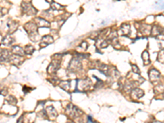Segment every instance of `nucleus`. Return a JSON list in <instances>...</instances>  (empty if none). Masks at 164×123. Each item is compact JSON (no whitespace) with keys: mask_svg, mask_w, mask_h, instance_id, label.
<instances>
[{"mask_svg":"<svg viewBox=\"0 0 164 123\" xmlns=\"http://www.w3.org/2000/svg\"><path fill=\"white\" fill-rule=\"evenodd\" d=\"M68 123H69V122H68Z\"/></svg>","mask_w":164,"mask_h":123,"instance_id":"nucleus-33","label":"nucleus"},{"mask_svg":"<svg viewBox=\"0 0 164 123\" xmlns=\"http://www.w3.org/2000/svg\"><path fill=\"white\" fill-rule=\"evenodd\" d=\"M67 113L72 118H77L82 115L83 112L73 104H68L67 106Z\"/></svg>","mask_w":164,"mask_h":123,"instance_id":"nucleus-2","label":"nucleus"},{"mask_svg":"<svg viewBox=\"0 0 164 123\" xmlns=\"http://www.w3.org/2000/svg\"><path fill=\"white\" fill-rule=\"evenodd\" d=\"M25 30L27 31L30 38L33 41H36L38 36V27L33 22H28L25 25Z\"/></svg>","mask_w":164,"mask_h":123,"instance_id":"nucleus-1","label":"nucleus"},{"mask_svg":"<svg viewBox=\"0 0 164 123\" xmlns=\"http://www.w3.org/2000/svg\"><path fill=\"white\" fill-rule=\"evenodd\" d=\"M13 42H14V38L12 37L11 34H8L6 35L3 39H2L1 44H0V46H1V47H2V46H6V47H7V46H10V45H12Z\"/></svg>","mask_w":164,"mask_h":123,"instance_id":"nucleus-11","label":"nucleus"},{"mask_svg":"<svg viewBox=\"0 0 164 123\" xmlns=\"http://www.w3.org/2000/svg\"><path fill=\"white\" fill-rule=\"evenodd\" d=\"M46 115L51 119H55L57 116V112L53 107L49 106L46 108Z\"/></svg>","mask_w":164,"mask_h":123,"instance_id":"nucleus-13","label":"nucleus"},{"mask_svg":"<svg viewBox=\"0 0 164 123\" xmlns=\"http://www.w3.org/2000/svg\"><path fill=\"white\" fill-rule=\"evenodd\" d=\"M6 100H7V102H8L10 104H11V105H15L17 103V99L13 96H9Z\"/></svg>","mask_w":164,"mask_h":123,"instance_id":"nucleus-25","label":"nucleus"},{"mask_svg":"<svg viewBox=\"0 0 164 123\" xmlns=\"http://www.w3.org/2000/svg\"><path fill=\"white\" fill-rule=\"evenodd\" d=\"M70 86H71V80H63L60 82V87L63 90H69Z\"/></svg>","mask_w":164,"mask_h":123,"instance_id":"nucleus-20","label":"nucleus"},{"mask_svg":"<svg viewBox=\"0 0 164 123\" xmlns=\"http://www.w3.org/2000/svg\"><path fill=\"white\" fill-rule=\"evenodd\" d=\"M11 52H12V54L18 55V56L22 57L23 54H24V50L20 46H13L11 49Z\"/></svg>","mask_w":164,"mask_h":123,"instance_id":"nucleus-18","label":"nucleus"},{"mask_svg":"<svg viewBox=\"0 0 164 123\" xmlns=\"http://www.w3.org/2000/svg\"><path fill=\"white\" fill-rule=\"evenodd\" d=\"M132 69H133V72L137 74V75H140V69L137 67L136 65H132Z\"/></svg>","mask_w":164,"mask_h":123,"instance_id":"nucleus-28","label":"nucleus"},{"mask_svg":"<svg viewBox=\"0 0 164 123\" xmlns=\"http://www.w3.org/2000/svg\"><path fill=\"white\" fill-rule=\"evenodd\" d=\"M17 26H18V24H17L16 22L12 21V20H9V21L7 22V26H8V28H9L10 33L14 32V31L17 30Z\"/></svg>","mask_w":164,"mask_h":123,"instance_id":"nucleus-19","label":"nucleus"},{"mask_svg":"<svg viewBox=\"0 0 164 123\" xmlns=\"http://www.w3.org/2000/svg\"><path fill=\"white\" fill-rule=\"evenodd\" d=\"M154 123H160V122H155Z\"/></svg>","mask_w":164,"mask_h":123,"instance_id":"nucleus-32","label":"nucleus"},{"mask_svg":"<svg viewBox=\"0 0 164 123\" xmlns=\"http://www.w3.org/2000/svg\"><path fill=\"white\" fill-rule=\"evenodd\" d=\"M148 76H149V79H150V80L152 81V82H154V81H158L160 77H161V74L159 72L158 70H156V69H151L150 71H149V74H148Z\"/></svg>","mask_w":164,"mask_h":123,"instance_id":"nucleus-12","label":"nucleus"},{"mask_svg":"<svg viewBox=\"0 0 164 123\" xmlns=\"http://www.w3.org/2000/svg\"><path fill=\"white\" fill-rule=\"evenodd\" d=\"M120 31L122 35H129L130 33V26L129 24H122L120 28Z\"/></svg>","mask_w":164,"mask_h":123,"instance_id":"nucleus-16","label":"nucleus"},{"mask_svg":"<svg viewBox=\"0 0 164 123\" xmlns=\"http://www.w3.org/2000/svg\"><path fill=\"white\" fill-rule=\"evenodd\" d=\"M142 59L144 61V63L145 65H147L149 63V54H148V51H144L143 53H142Z\"/></svg>","mask_w":164,"mask_h":123,"instance_id":"nucleus-21","label":"nucleus"},{"mask_svg":"<svg viewBox=\"0 0 164 123\" xmlns=\"http://www.w3.org/2000/svg\"><path fill=\"white\" fill-rule=\"evenodd\" d=\"M91 81L90 79H85V80H80L78 81V89L80 90H87L90 88Z\"/></svg>","mask_w":164,"mask_h":123,"instance_id":"nucleus-7","label":"nucleus"},{"mask_svg":"<svg viewBox=\"0 0 164 123\" xmlns=\"http://www.w3.org/2000/svg\"><path fill=\"white\" fill-rule=\"evenodd\" d=\"M144 95V91L139 88H135L131 90V97L134 99H139Z\"/></svg>","mask_w":164,"mask_h":123,"instance_id":"nucleus-14","label":"nucleus"},{"mask_svg":"<svg viewBox=\"0 0 164 123\" xmlns=\"http://www.w3.org/2000/svg\"><path fill=\"white\" fill-rule=\"evenodd\" d=\"M7 94V90H0V95H6Z\"/></svg>","mask_w":164,"mask_h":123,"instance_id":"nucleus-30","label":"nucleus"},{"mask_svg":"<svg viewBox=\"0 0 164 123\" xmlns=\"http://www.w3.org/2000/svg\"><path fill=\"white\" fill-rule=\"evenodd\" d=\"M81 62L79 58H73L69 64V70L72 72H76L81 68Z\"/></svg>","mask_w":164,"mask_h":123,"instance_id":"nucleus-6","label":"nucleus"},{"mask_svg":"<svg viewBox=\"0 0 164 123\" xmlns=\"http://www.w3.org/2000/svg\"><path fill=\"white\" fill-rule=\"evenodd\" d=\"M80 48H82V49H83V50H86V49H87V47H88V44H87V42H85V41L82 42V44L80 45Z\"/></svg>","mask_w":164,"mask_h":123,"instance_id":"nucleus-29","label":"nucleus"},{"mask_svg":"<svg viewBox=\"0 0 164 123\" xmlns=\"http://www.w3.org/2000/svg\"><path fill=\"white\" fill-rule=\"evenodd\" d=\"M22 6L23 11L27 15H34L37 12V10L32 6L30 2H23Z\"/></svg>","mask_w":164,"mask_h":123,"instance_id":"nucleus-3","label":"nucleus"},{"mask_svg":"<svg viewBox=\"0 0 164 123\" xmlns=\"http://www.w3.org/2000/svg\"><path fill=\"white\" fill-rule=\"evenodd\" d=\"M11 56L10 51L7 49H3L0 52V63H5L9 62V58Z\"/></svg>","mask_w":164,"mask_h":123,"instance_id":"nucleus-9","label":"nucleus"},{"mask_svg":"<svg viewBox=\"0 0 164 123\" xmlns=\"http://www.w3.org/2000/svg\"><path fill=\"white\" fill-rule=\"evenodd\" d=\"M35 119V113L34 112H28L26 113L24 116L21 117L17 123H33Z\"/></svg>","mask_w":164,"mask_h":123,"instance_id":"nucleus-4","label":"nucleus"},{"mask_svg":"<svg viewBox=\"0 0 164 123\" xmlns=\"http://www.w3.org/2000/svg\"><path fill=\"white\" fill-rule=\"evenodd\" d=\"M151 33H152V35L153 36H157V35H159L160 34H161V28L159 27V26H153V28H152V31H151Z\"/></svg>","mask_w":164,"mask_h":123,"instance_id":"nucleus-23","label":"nucleus"},{"mask_svg":"<svg viewBox=\"0 0 164 123\" xmlns=\"http://www.w3.org/2000/svg\"><path fill=\"white\" fill-rule=\"evenodd\" d=\"M88 123H94V122L92 121V118H91L90 117L89 118V121H88Z\"/></svg>","mask_w":164,"mask_h":123,"instance_id":"nucleus-31","label":"nucleus"},{"mask_svg":"<svg viewBox=\"0 0 164 123\" xmlns=\"http://www.w3.org/2000/svg\"><path fill=\"white\" fill-rule=\"evenodd\" d=\"M99 33H100L99 31L93 32V33L91 34L90 35V39H97L99 37V34H100Z\"/></svg>","mask_w":164,"mask_h":123,"instance_id":"nucleus-26","label":"nucleus"},{"mask_svg":"<svg viewBox=\"0 0 164 123\" xmlns=\"http://www.w3.org/2000/svg\"><path fill=\"white\" fill-rule=\"evenodd\" d=\"M34 24L36 25L37 27H45L48 28L50 26V23L48 21H46L45 19L41 18V17H36L34 19Z\"/></svg>","mask_w":164,"mask_h":123,"instance_id":"nucleus-8","label":"nucleus"},{"mask_svg":"<svg viewBox=\"0 0 164 123\" xmlns=\"http://www.w3.org/2000/svg\"><path fill=\"white\" fill-rule=\"evenodd\" d=\"M158 60L160 62L163 63V50H162L159 53V56H158Z\"/></svg>","mask_w":164,"mask_h":123,"instance_id":"nucleus-27","label":"nucleus"},{"mask_svg":"<svg viewBox=\"0 0 164 123\" xmlns=\"http://www.w3.org/2000/svg\"><path fill=\"white\" fill-rule=\"evenodd\" d=\"M60 63H61V60L60 59H53L51 63L49 64V66L48 67V72L53 74L55 73L59 69L60 67Z\"/></svg>","mask_w":164,"mask_h":123,"instance_id":"nucleus-5","label":"nucleus"},{"mask_svg":"<svg viewBox=\"0 0 164 123\" xmlns=\"http://www.w3.org/2000/svg\"><path fill=\"white\" fill-rule=\"evenodd\" d=\"M53 42V38L50 36V35H45L44 36L42 39H41V43H40V46L42 48H45L49 45H50Z\"/></svg>","mask_w":164,"mask_h":123,"instance_id":"nucleus-15","label":"nucleus"},{"mask_svg":"<svg viewBox=\"0 0 164 123\" xmlns=\"http://www.w3.org/2000/svg\"><path fill=\"white\" fill-rule=\"evenodd\" d=\"M9 62L11 64L15 65V66H19L24 62V58L22 56H18V55H15V54H11L10 58H9Z\"/></svg>","mask_w":164,"mask_h":123,"instance_id":"nucleus-10","label":"nucleus"},{"mask_svg":"<svg viewBox=\"0 0 164 123\" xmlns=\"http://www.w3.org/2000/svg\"><path fill=\"white\" fill-rule=\"evenodd\" d=\"M108 45V42L107 40L101 38V39H97L96 42H95V45L97 46V48L99 49H102V48H106Z\"/></svg>","mask_w":164,"mask_h":123,"instance_id":"nucleus-17","label":"nucleus"},{"mask_svg":"<svg viewBox=\"0 0 164 123\" xmlns=\"http://www.w3.org/2000/svg\"><path fill=\"white\" fill-rule=\"evenodd\" d=\"M51 8L53 10H61L62 9V6L60 5L59 3H55V2H52Z\"/></svg>","mask_w":164,"mask_h":123,"instance_id":"nucleus-24","label":"nucleus"},{"mask_svg":"<svg viewBox=\"0 0 164 123\" xmlns=\"http://www.w3.org/2000/svg\"><path fill=\"white\" fill-rule=\"evenodd\" d=\"M34 49L32 45H26V48H25V49H24V53H26L28 54V55H31V54L34 53Z\"/></svg>","mask_w":164,"mask_h":123,"instance_id":"nucleus-22","label":"nucleus"}]
</instances>
